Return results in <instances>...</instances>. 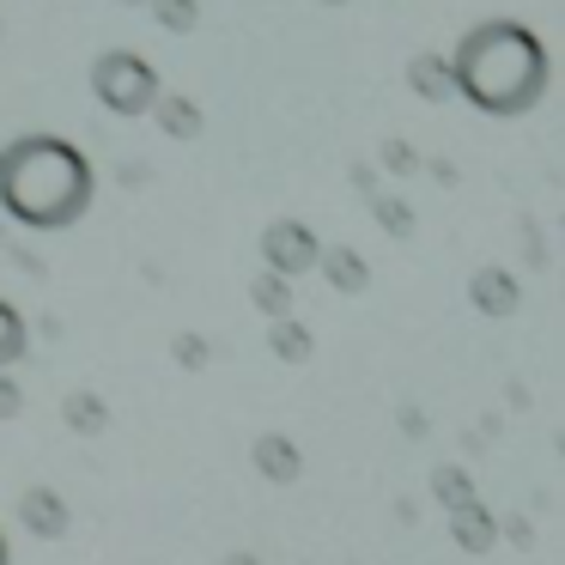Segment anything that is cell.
Masks as SVG:
<instances>
[{
    "mask_svg": "<svg viewBox=\"0 0 565 565\" xmlns=\"http://www.w3.org/2000/svg\"><path fill=\"white\" fill-rule=\"evenodd\" d=\"M450 62V86L462 104H475L480 116H529L541 98H547V43L523 25V19H480L456 38V50L444 55Z\"/></svg>",
    "mask_w": 565,
    "mask_h": 565,
    "instance_id": "obj_1",
    "label": "cell"
},
{
    "mask_svg": "<svg viewBox=\"0 0 565 565\" xmlns=\"http://www.w3.org/2000/svg\"><path fill=\"white\" fill-rule=\"evenodd\" d=\"M98 201L92 159L62 135H19L0 147V213L25 232H74Z\"/></svg>",
    "mask_w": 565,
    "mask_h": 565,
    "instance_id": "obj_2",
    "label": "cell"
},
{
    "mask_svg": "<svg viewBox=\"0 0 565 565\" xmlns=\"http://www.w3.org/2000/svg\"><path fill=\"white\" fill-rule=\"evenodd\" d=\"M159 92H164V79L140 50H104L98 62H92V98L110 116H122V122H140Z\"/></svg>",
    "mask_w": 565,
    "mask_h": 565,
    "instance_id": "obj_3",
    "label": "cell"
},
{
    "mask_svg": "<svg viewBox=\"0 0 565 565\" xmlns=\"http://www.w3.org/2000/svg\"><path fill=\"white\" fill-rule=\"evenodd\" d=\"M262 274L292 286L298 274H317V256H322V237L310 232L305 220H268L262 225Z\"/></svg>",
    "mask_w": 565,
    "mask_h": 565,
    "instance_id": "obj_4",
    "label": "cell"
},
{
    "mask_svg": "<svg viewBox=\"0 0 565 565\" xmlns=\"http://www.w3.org/2000/svg\"><path fill=\"white\" fill-rule=\"evenodd\" d=\"M13 516L25 523V535H38V541H62L67 529H74V511H67V499L50 487V480H31V487L19 492Z\"/></svg>",
    "mask_w": 565,
    "mask_h": 565,
    "instance_id": "obj_5",
    "label": "cell"
},
{
    "mask_svg": "<svg viewBox=\"0 0 565 565\" xmlns=\"http://www.w3.org/2000/svg\"><path fill=\"white\" fill-rule=\"evenodd\" d=\"M249 468H256L268 487H298V475H305V450H298L292 431H256V438H249Z\"/></svg>",
    "mask_w": 565,
    "mask_h": 565,
    "instance_id": "obj_6",
    "label": "cell"
},
{
    "mask_svg": "<svg viewBox=\"0 0 565 565\" xmlns=\"http://www.w3.org/2000/svg\"><path fill=\"white\" fill-rule=\"evenodd\" d=\"M468 305L487 322H511L523 310V280L511 268H480V274H468Z\"/></svg>",
    "mask_w": 565,
    "mask_h": 565,
    "instance_id": "obj_7",
    "label": "cell"
},
{
    "mask_svg": "<svg viewBox=\"0 0 565 565\" xmlns=\"http://www.w3.org/2000/svg\"><path fill=\"white\" fill-rule=\"evenodd\" d=\"M450 516V541L462 553H492V541H499V516L487 511V499H468V504H456V511H444Z\"/></svg>",
    "mask_w": 565,
    "mask_h": 565,
    "instance_id": "obj_8",
    "label": "cell"
},
{
    "mask_svg": "<svg viewBox=\"0 0 565 565\" xmlns=\"http://www.w3.org/2000/svg\"><path fill=\"white\" fill-rule=\"evenodd\" d=\"M317 274H322V280H329L341 298H359V292L371 286V262L359 256L353 244H322V256H317Z\"/></svg>",
    "mask_w": 565,
    "mask_h": 565,
    "instance_id": "obj_9",
    "label": "cell"
},
{
    "mask_svg": "<svg viewBox=\"0 0 565 565\" xmlns=\"http://www.w3.org/2000/svg\"><path fill=\"white\" fill-rule=\"evenodd\" d=\"M402 74H407V92H414L419 104H450V98H456V86H450V62H444L438 50H414Z\"/></svg>",
    "mask_w": 565,
    "mask_h": 565,
    "instance_id": "obj_10",
    "label": "cell"
},
{
    "mask_svg": "<svg viewBox=\"0 0 565 565\" xmlns=\"http://www.w3.org/2000/svg\"><path fill=\"white\" fill-rule=\"evenodd\" d=\"M147 116H152V122H159L171 140H195L201 128H207V116H201V104L189 98V92H177V86H164L159 98H152V110H147Z\"/></svg>",
    "mask_w": 565,
    "mask_h": 565,
    "instance_id": "obj_11",
    "label": "cell"
},
{
    "mask_svg": "<svg viewBox=\"0 0 565 565\" xmlns=\"http://www.w3.org/2000/svg\"><path fill=\"white\" fill-rule=\"evenodd\" d=\"M62 419L74 438H104L110 431V402H104L98 390H67L62 395Z\"/></svg>",
    "mask_w": 565,
    "mask_h": 565,
    "instance_id": "obj_12",
    "label": "cell"
},
{
    "mask_svg": "<svg viewBox=\"0 0 565 565\" xmlns=\"http://www.w3.org/2000/svg\"><path fill=\"white\" fill-rule=\"evenodd\" d=\"M268 353L280 359V365L305 371L310 359H317V334H310V322H298V317H280V322H268Z\"/></svg>",
    "mask_w": 565,
    "mask_h": 565,
    "instance_id": "obj_13",
    "label": "cell"
},
{
    "mask_svg": "<svg viewBox=\"0 0 565 565\" xmlns=\"http://www.w3.org/2000/svg\"><path fill=\"white\" fill-rule=\"evenodd\" d=\"M31 353V322L19 317L13 298H0V371H13Z\"/></svg>",
    "mask_w": 565,
    "mask_h": 565,
    "instance_id": "obj_14",
    "label": "cell"
},
{
    "mask_svg": "<svg viewBox=\"0 0 565 565\" xmlns=\"http://www.w3.org/2000/svg\"><path fill=\"white\" fill-rule=\"evenodd\" d=\"M249 305L268 322H280V317H292V286L274 280V274H249Z\"/></svg>",
    "mask_w": 565,
    "mask_h": 565,
    "instance_id": "obj_15",
    "label": "cell"
},
{
    "mask_svg": "<svg viewBox=\"0 0 565 565\" xmlns=\"http://www.w3.org/2000/svg\"><path fill=\"white\" fill-rule=\"evenodd\" d=\"M431 499H438L444 511H456V504L480 499V492H475V475H468V468H456V462L431 468Z\"/></svg>",
    "mask_w": 565,
    "mask_h": 565,
    "instance_id": "obj_16",
    "label": "cell"
},
{
    "mask_svg": "<svg viewBox=\"0 0 565 565\" xmlns=\"http://www.w3.org/2000/svg\"><path fill=\"white\" fill-rule=\"evenodd\" d=\"M147 13L159 31H171V38H189V31L201 25V0H147Z\"/></svg>",
    "mask_w": 565,
    "mask_h": 565,
    "instance_id": "obj_17",
    "label": "cell"
},
{
    "mask_svg": "<svg viewBox=\"0 0 565 565\" xmlns=\"http://www.w3.org/2000/svg\"><path fill=\"white\" fill-rule=\"evenodd\" d=\"M365 201H371V220H377L390 237H414V207H407L402 195H383L377 189V195H365Z\"/></svg>",
    "mask_w": 565,
    "mask_h": 565,
    "instance_id": "obj_18",
    "label": "cell"
},
{
    "mask_svg": "<svg viewBox=\"0 0 565 565\" xmlns=\"http://www.w3.org/2000/svg\"><path fill=\"white\" fill-rule=\"evenodd\" d=\"M171 365L177 371H207L213 365V341H207V334H195V329L171 334Z\"/></svg>",
    "mask_w": 565,
    "mask_h": 565,
    "instance_id": "obj_19",
    "label": "cell"
},
{
    "mask_svg": "<svg viewBox=\"0 0 565 565\" xmlns=\"http://www.w3.org/2000/svg\"><path fill=\"white\" fill-rule=\"evenodd\" d=\"M377 171H383V177H414V171H419V152H414V140H402V135L377 140Z\"/></svg>",
    "mask_w": 565,
    "mask_h": 565,
    "instance_id": "obj_20",
    "label": "cell"
},
{
    "mask_svg": "<svg viewBox=\"0 0 565 565\" xmlns=\"http://www.w3.org/2000/svg\"><path fill=\"white\" fill-rule=\"evenodd\" d=\"M19 414H25V383H19L13 371H0V426L19 419Z\"/></svg>",
    "mask_w": 565,
    "mask_h": 565,
    "instance_id": "obj_21",
    "label": "cell"
},
{
    "mask_svg": "<svg viewBox=\"0 0 565 565\" xmlns=\"http://www.w3.org/2000/svg\"><path fill=\"white\" fill-rule=\"evenodd\" d=\"M347 177H353L359 195H377V164H371V159H353V164H347Z\"/></svg>",
    "mask_w": 565,
    "mask_h": 565,
    "instance_id": "obj_22",
    "label": "cell"
},
{
    "mask_svg": "<svg viewBox=\"0 0 565 565\" xmlns=\"http://www.w3.org/2000/svg\"><path fill=\"white\" fill-rule=\"evenodd\" d=\"M499 529H504V535L516 541V547H535V529H529L523 516H511V523H499Z\"/></svg>",
    "mask_w": 565,
    "mask_h": 565,
    "instance_id": "obj_23",
    "label": "cell"
},
{
    "mask_svg": "<svg viewBox=\"0 0 565 565\" xmlns=\"http://www.w3.org/2000/svg\"><path fill=\"white\" fill-rule=\"evenodd\" d=\"M402 431L407 438H426V414H419V407H402Z\"/></svg>",
    "mask_w": 565,
    "mask_h": 565,
    "instance_id": "obj_24",
    "label": "cell"
},
{
    "mask_svg": "<svg viewBox=\"0 0 565 565\" xmlns=\"http://www.w3.org/2000/svg\"><path fill=\"white\" fill-rule=\"evenodd\" d=\"M419 164H426V171H431V177H438V183H444V189H450V183H456V164H450V159H419Z\"/></svg>",
    "mask_w": 565,
    "mask_h": 565,
    "instance_id": "obj_25",
    "label": "cell"
},
{
    "mask_svg": "<svg viewBox=\"0 0 565 565\" xmlns=\"http://www.w3.org/2000/svg\"><path fill=\"white\" fill-rule=\"evenodd\" d=\"M220 565H262V559H256V553H225Z\"/></svg>",
    "mask_w": 565,
    "mask_h": 565,
    "instance_id": "obj_26",
    "label": "cell"
},
{
    "mask_svg": "<svg viewBox=\"0 0 565 565\" xmlns=\"http://www.w3.org/2000/svg\"><path fill=\"white\" fill-rule=\"evenodd\" d=\"M0 565H13V547H7V535H0Z\"/></svg>",
    "mask_w": 565,
    "mask_h": 565,
    "instance_id": "obj_27",
    "label": "cell"
},
{
    "mask_svg": "<svg viewBox=\"0 0 565 565\" xmlns=\"http://www.w3.org/2000/svg\"><path fill=\"white\" fill-rule=\"evenodd\" d=\"M317 7H347V0H317Z\"/></svg>",
    "mask_w": 565,
    "mask_h": 565,
    "instance_id": "obj_28",
    "label": "cell"
},
{
    "mask_svg": "<svg viewBox=\"0 0 565 565\" xmlns=\"http://www.w3.org/2000/svg\"><path fill=\"white\" fill-rule=\"evenodd\" d=\"M122 7H147V0H122Z\"/></svg>",
    "mask_w": 565,
    "mask_h": 565,
    "instance_id": "obj_29",
    "label": "cell"
},
{
    "mask_svg": "<svg viewBox=\"0 0 565 565\" xmlns=\"http://www.w3.org/2000/svg\"><path fill=\"white\" fill-rule=\"evenodd\" d=\"M0 38H7V25H0Z\"/></svg>",
    "mask_w": 565,
    "mask_h": 565,
    "instance_id": "obj_30",
    "label": "cell"
}]
</instances>
